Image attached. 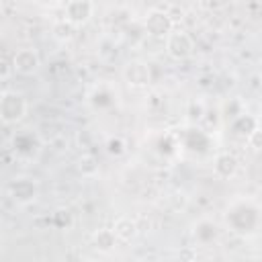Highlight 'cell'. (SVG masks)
Listing matches in <instances>:
<instances>
[{"label":"cell","instance_id":"6da1fadb","mask_svg":"<svg viewBox=\"0 0 262 262\" xmlns=\"http://www.w3.org/2000/svg\"><path fill=\"white\" fill-rule=\"evenodd\" d=\"M225 223L229 231L239 233V235H250L262 223V209L250 199H237L227 207Z\"/></svg>","mask_w":262,"mask_h":262},{"label":"cell","instance_id":"7a4b0ae2","mask_svg":"<svg viewBox=\"0 0 262 262\" xmlns=\"http://www.w3.org/2000/svg\"><path fill=\"white\" fill-rule=\"evenodd\" d=\"M27 115V98L20 92L4 90L0 96V119L4 125H14Z\"/></svg>","mask_w":262,"mask_h":262},{"label":"cell","instance_id":"3957f363","mask_svg":"<svg viewBox=\"0 0 262 262\" xmlns=\"http://www.w3.org/2000/svg\"><path fill=\"white\" fill-rule=\"evenodd\" d=\"M164 45H166V53L176 61L188 59L192 55V51H194V39L182 29H174L164 39Z\"/></svg>","mask_w":262,"mask_h":262},{"label":"cell","instance_id":"277c9868","mask_svg":"<svg viewBox=\"0 0 262 262\" xmlns=\"http://www.w3.org/2000/svg\"><path fill=\"white\" fill-rule=\"evenodd\" d=\"M143 29L147 35L158 37V39H166L172 31H174V20L168 12L164 10H149L143 18Z\"/></svg>","mask_w":262,"mask_h":262},{"label":"cell","instance_id":"5b68a950","mask_svg":"<svg viewBox=\"0 0 262 262\" xmlns=\"http://www.w3.org/2000/svg\"><path fill=\"white\" fill-rule=\"evenodd\" d=\"M12 72L20 74V76H31L39 70L41 66V59H39V53L31 47H23L18 51H14L12 55Z\"/></svg>","mask_w":262,"mask_h":262},{"label":"cell","instance_id":"8992f818","mask_svg":"<svg viewBox=\"0 0 262 262\" xmlns=\"http://www.w3.org/2000/svg\"><path fill=\"white\" fill-rule=\"evenodd\" d=\"M123 78L125 82L131 86V88H147L151 84V72H149V66L139 61V59H133L129 61L125 68H123Z\"/></svg>","mask_w":262,"mask_h":262},{"label":"cell","instance_id":"52a82bcc","mask_svg":"<svg viewBox=\"0 0 262 262\" xmlns=\"http://www.w3.org/2000/svg\"><path fill=\"white\" fill-rule=\"evenodd\" d=\"M37 192H39V188H37V184L31 178H14L8 184V194L18 205H27V203L35 201L37 199Z\"/></svg>","mask_w":262,"mask_h":262},{"label":"cell","instance_id":"ba28073f","mask_svg":"<svg viewBox=\"0 0 262 262\" xmlns=\"http://www.w3.org/2000/svg\"><path fill=\"white\" fill-rule=\"evenodd\" d=\"M92 10H94V4H92L90 0H68L63 16H66L72 25L82 27V25H86V23L90 20Z\"/></svg>","mask_w":262,"mask_h":262},{"label":"cell","instance_id":"9c48e42d","mask_svg":"<svg viewBox=\"0 0 262 262\" xmlns=\"http://www.w3.org/2000/svg\"><path fill=\"white\" fill-rule=\"evenodd\" d=\"M237 168H239V162H237V158H235L233 154L221 151V154L215 156L213 170H215V174H217L219 178H223V180L233 178V176L237 174Z\"/></svg>","mask_w":262,"mask_h":262},{"label":"cell","instance_id":"30bf717a","mask_svg":"<svg viewBox=\"0 0 262 262\" xmlns=\"http://www.w3.org/2000/svg\"><path fill=\"white\" fill-rule=\"evenodd\" d=\"M192 237L196 244L209 246L211 242H215L219 237V225L211 219H199L192 227Z\"/></svg>","mask_w":262,"mask_h":262},{"label":"cell","instance_id":"8fae6325","mask_svg":"<svg viewBox=\"0 0 262 262\" xmlns=\"http://www.w3.org/2000/svg\"><path fill=\"white\" fill-rule=\"evenodd\" d=\"M260 123H258V117H254V115H248V113H239L235 119H231L229 121V131L235 135V137H242V139H246L256 127H258Z\"/></svg>","mask_w":262,"mask_h":262},{"label":"cell","instance_id":"7c38bea8","mask_svg":"<svg viewBox=\"0 0 262 262\" xmlns=\"http://www.w3.org/2000/svg\"><path fill=\"white\" fill-rule=\"evenodd\" d=\"M88 102H90V106L94 111H106V108H111L115 104V94L111 92V88H106L104 84H100V86H96L90 92Z\"/></svg>","mask_w":262,"mask_h":262},{"label":"cell","instance_id":"4fadbf2b","mask_svg":"<svg viewBox=\"0 0 262 262\" xmlns=\"http://www.w3.org/2000/svg\"><path fill=\"white\" fill-rule=\"evenodd\" d=\"M113 231L115 235L121 239V242H131L135 235H137V223L131 219V217H119L113 225Z\"/></svg>","mask_w":262,"mask_h":262},{"label":"cell","instance_id":"5bb4252c","mask_svg":"<svg viewBox=\"0 0 262 262\" xmlns=\"http://www.w3.org/2000/svg\"><path fill=\"white\" fill-rule=\"evenodd\" d=\"M117 242H119V237L115 235L113 229H96L92 235V246L98 252H111L117 246Z\"/></svg>","mask_w":262,"mask_h":262},{"label":"cell","instance_id":"9a60e30c","mask_svg":"<svg viewBox=\"0 0 262 262\" xmlns=\"http://www.w3.org/2000/svg\"><path fill=\"white\" fill-rule=\"evenodd\" d=\"M104 147H106V154H108V156L119 158V156H123V154L127 151V141H125L121 135H111V137L106 139Z\"/></svg>","mask_w":262,"mask_h":262},{"label":"cell","instance_id":"2e32d148","mask_svg":"<svg viewBox=\"0 0 262 262\" xmlns=\"http://www.w3.org/2000/svg\"><path fill=\"white\" fill-rule=\"evenodd\" d=\"M74 29H76V25H72L68 18H63V20H59V23L53 25V35L59 41H68V39L74 37Z\"/></svg>","mask_w":262,"mask_h":262},{"label":"cell","instance_id":"e0dca14e","mask_svg":"<svg viewBox=\"0 0 262 262\" xmlns=\"http://www.w3.org/2000/svg\"><path fill=\"white\" fill-rule=\"evenodd\" d=\"M239 113H244V108H242V102H239L237 98H229V100H225L223 106H221V115H223V119H227V121L235 119Z\"/></svg>","mask_w":262,"mask_h":262},{"label":"cell","instance_id":"ac0fdd59","mask_svg":"<svg viewBox=\"0 0 262 262\" xmlns=\"http://www.w3.org/2000/svg\"><path fill=\"white\" fill-rule=\"evenodd\" d=\"M186 117H188V121H192V123L201 121V119L205 117V104H203V102H196V100L188 102V111H186Z\"/></svg>","mask_w":262,"mask_h":262},{"label":"cell","instance_id":"d6986e66","mask_svg":"<svg viewBox=\"0 0 262 262\" xmlns=\"http://www.w3.org/2000/svg\"><path fill=\"white\" fill-rule=\"evenodd\" d=\"M78 168H80V172H82V174H86V176H90V174H94V172L98 170L96 160H94L92 156H82V158H80V162H78Z\"/></svg>","mask_w":262,"mask_h":262},{"label":"cell","instance_id":"ffe728a7","mask_svg":"<svg viewBox=\"0 0 262 262\" xmlns=\"http://www.w3.org/2000/svg\"><path fill=\"white\" fill-rule=\"evenodd\" d=\"M248 145L254 149V151H262V125H258L248 137H246Z\"/></svg>","mask_w":262,"mask_h":262},{"label":"cell","instance_id":"44dd1931","mask_svg":"<svg viewBox=\"0 0 262 262\" xmlns=\"http://www.w3.org/2000/svg\"><path fill=\"white\" fill-rule=\"evenodd\" d=\"M258 123L262 125V106H260V111H258Z\"/></svg>","mask_w":262,"mask_h":262}]
</instances>
